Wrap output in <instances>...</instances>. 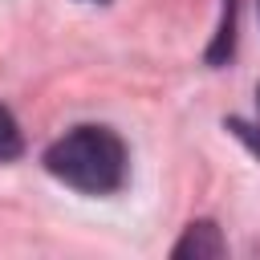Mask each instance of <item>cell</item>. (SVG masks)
Here are the masks:
<instances>
[{"label":"cell","instance_id":"cell-1","mask_svg":"<svg viewBox=\"0 0 260 260\" xmlns=\"http://www.w3.org/2000/svg\"><path fill=\"white\" fill-rule=\"evenodd\" d=\"M45 171L73 191L114 195L126 183V142L110 126H73L45 150Z\"/></svg>","mask_w":260,"mask_h":260},{"label":"cell","instance_id":"cell-2","mask_svg":"<svg viewBox=\"0 0 260 260\" xmlns=\"http://www.w3.org/2000/svg\"><path fill=\"white\" fill-rule=\"evenodd\" d=\"M223 252H228V244H223V236H219V228H215L211 219L187 223V232H183L179 244L171 248L175 260H215V256H223Z\"/></svg>","mask_w":260,"mask_h":260},{"label":"cell","instance_id":"cell-3","mask_svg":"<svg viewBox=\"0 0 260 260\" xmlns=\"http://www.w3.org/2000/svg\"><path fill=\"white\" fill-rule=\"evenodd\" d=\"M232 45H236V0H223V12H219V28H215V41L207 49V61L211 65H223L232 57Z\"/></svg>","mask_w":260,"mask_h":260},{"label":"cell","instance_id":"cell-4","mask_svg":"<svg viewBox=\"0 0 260 260\" xmlns=\"http://www.w3.org/2000/svg\"><path fill=\"white\" fill-rule=\"evenodd\" d=\"M20 150H24V134H20V126H16V118L0 106V162H12V158H20Z\"/></svg>","mask_w":260,"mask_h":260},{"label":"cell","instance_id":"cell-5","mask_svg":"<svg viewBox=\"0 0 260 260\" xmlns=\"http://www.w3.org/2000/svg\"><path fill=\"white\" fill-rule=\"evenodd\" d=\"M228 130H232L236 138H244V142H248V150H252V154L260 158V134H256V130H252L248 122H240V118H232V122H228Z\"/></svg>","mask_w":260,"mask_h":260},{"label":"cell","instance_id":"cell-6","mask_svg":"<svg viewBox=\"0 0 260 260\" xmlns=\"http://www.w3.org/2000/svg\"><path fill=\"white\" fill-rule=\"evenodd\" d=\"M256 102H260V89H256Z\"/></svg>","mask_w":260,"mask_h":260},{"label":"cell","instance_id":"cell-7","mask_svg":"<svg viewBox=\"0 0 260 260\" xmlns=\"http://www.w3.org/2000/svg\"><path fill=\"white\" fill-rule=\"evenodd\" d=\"M98 4H102V0H98Z\"/></svg>","mask_w":260,"mask_h":260}]
</instances>
